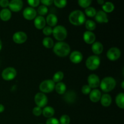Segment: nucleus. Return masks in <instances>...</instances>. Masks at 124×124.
<instances>
[{
	"label": "nucleus",
	"instance_id": "nucleus-1",
	"mask_svg": "<svg viewBox=\"0 0 124 124\" xmlns=\"http://www.w3.org/2000/svg\"><path fill=\"white\" fill-rule=\"evenodd\" d=\"M70 23L74 25H81L85 22V16L82 11L76 10L71 12L69 16Z\"/></svg>",
	"mask_w": 124,
	"mask_h": 124
},
{
	"label": "nucleus",
	"instance_id": "nucleus-2",
	"mask_svg": "<svg viewBox=\"0 0 124 124\" xmlns=\"http://www.w3.org/2000/svg\"><path fill=\"white\" fill-rule=\"evenodd\" d=\"M53 52L58 56L65 57L70 53V47L67 43L61 41L54 44Z\"/></svg>",
	"mask_w": 124,
	"mask_h": 124
},
{
	"label": "nucleus",
	"instance_id": "nucleus-3",
	"mask_svg": "<svg viewBox=\"0 0 124 124\" xmlns=\"http://www.w3.org/2000/svg\"><path fill=\"white\" fill-rule=\"evenodd\" d=\"M116 85V80L111 76H108L103 79L100 83V87L104 92H110L115 88Z\"/></svg>",
	"mask_w": 124,
	"mask_h": 124
},
{
	"label": "nucleus",
	"instance_id": "nucleus-4",
	"mask_svg": "<svg viewBox=\"0 0 124 124\" xmlns=\"http://www.w3.org/2000/svg\"><path fill=\"white\" fill-rule=\"evenodd\" d=\"M53 36L59 42L65 39L67 36V31L65 27L62 25H57L53 29Z\"/></svg>",
	"mask_w": 124,
	"mask_h": 124
},
{
	"label": "nucleus",
	"instance_id": "nucleus-5",
	"mask_svg": "<svg viewBox=\"0 0 124 124\" xmlns=\"http://www.w3.org/2000/svg\"><path fill=\"white\" fill-rule=\"evenodd\" d=\"M101 59L96 55H92L88 57L86 60L85 65L88 69L90 70H95L99 67Z\"/></svg>",
	"mask_w": 124,
	"mask_h": 124
},
{
	"label": "nucleus",
	"instance_id": "nucleus-6",
	"mask_svg": "<svg viewBox=\"0 0 124 124\" xmlns=\"http://www.w3.org/2000/svg\"><path fill=\"white\" fill-rule=\"evenodd\" d=\"M55 87V83L51 79L45 80L39 85V90L42 93H49L52 92Z\"/></svg>",
	"mask_w": 124,
	"mask_h": 124
},
{
	"label": "nucleus",
	"instance_id": "nucleus-7",
	"mask_svg": "<svg viewBox=\"0 0 124 124\" xmlns=\"http://www.w3.org/2000/svg\"><path fill=\"white\" fill-rule=\"evenodd\" d=\"M16 70L13 67H7L2 71L1 76L3 79L6 81H11L15 79L16 76Z\"/></svg>",
	"mask_w": 124,
	"mask_h": 124
},
{
	"label": "nucleus",
	"instance_id": "nucleus-8",
	"mask_svg": "<svg viewBox=\"0 0 124 124\" xmlns=\"http://www.w3.org/2000/svg\"><path fill=\"white\" fill-rule=\"evenodd\" d=\"M35 102L37 107L40 108L44 107L48 102V98L44 93L39 92L35 96Z\"/></svg>",
	"mask_w": 124,
	"mask_h": 124
},
{
	"label": "nucleus",
	"instance_id": "nucleus-9",
	"mask_svg": "<svg viewBox=\"0 0 124 124\" xmlns=\"http://www.w3.org/2000/svg\"><path fill=\"white\" fill-rule=\"evenodd\" d=\"M121 52L117 47H111L107 52V57L110 61H116L121 57Z\"/></svg>",
	"mask_w": 124,
	"mask_h": 124
},
{
	"label": "nucleus",
	"instance_id": "nucleus-10",
	"mask_svg": "<svg viewBox=\"0 0 124 124\" xmlns=\"http://www.w3.org/2000/svg\"><path fill=\"white\" fill-rule=\"evenodd\" d=\"M88 85L91 88H96L100 85V79L98 77V75L95 74H92L90 75L88 77Z\"/></svg>",
	"mask_w": 124,
	"mask_h": 124
},
{
	"label": "nucleus",
	"instance_id": "nucleus-11",
	"mask_svg": "<svg viewBox=\"0 0 124 124\" xmlns=\"http://www.w3.org/2000/svg\"><path fill=\"white\" fill-rule=\"evenodd\" d=\"M12 38H13V41L15 43L21 44L24 43L27 41V36L26 33L23 31H17L15 33Z\"/></svg>",
	"mask_w": 124,
	"mask_h": 124
},
{
	"label": "nucleus",
	"instance_id": "nucleus-12",
	"mask_svg": "<svg viewBox=\"0 0 124 124\" xmlns=\"http://www.w3.org/2000/svg\"><path fill=\"white\" fill-rule=\"evenodd\" d=\"M23 16L27 20H32L36 17V11L31 7H27L23 11Z\"/></svg>",
	"mask_w": 124,
	"mask_h": 124
},
{
	"label": "nucleus",
	"instance_id": "nucleus-13",
	"mask_svg": "<svg viewBox=\"0 0 124 124\" xmlns=\"http://www.w3.org/2000/svg\"><path fill=\"white\" fill-rule=\"evenodd\" d=\"M8 7L13 12H19L23 7V2L21 0H12L9 2Z\"/></svg>",
	"mask_w": 124,
	"mask_h": 124
},
{
	"label": "nucleus",
	"instance_id": "nucleus-14",
	"mask_svg": "<svg viewBox=\"0 0 124 124\" xmlns=\"http://www.w3.org/2000/svg\"><path fill=\"white\" fill-rule=\"evenodd\" d=\"M83 55L79 51H74L71 52L70 55V60L74 64H79L82 61Z\"/></svg>",
	"mask_w": 124,
	"mask_h": 124
},
{
	"label": "nucleus",
	"instance_id": "nucleus-15",
	"mask_svg": "<svg viewBox=\"0 0 124 124\" xmlns=\"http://www.w3.org/2000/svg\"><path fill=\"white\" fill-rule=\"evenodd\" d=\"M83 39L85 43L88 44H93L95 42L96 36L92 31H86L84 33Z\"/></svg>",
	"mask_w": 124,
	"mask_h": 124
},
{
	"label": "nucleus",
	"instance_id": "nucleus-16",
	"mask_svg": "<svg viewBox=\"0 0 124 124\" xmlns=\"http://www.w3.org/2000/svg\"><path fill=\"white\" fill-rule=\"evenodd\" d=\"M95 19L98 23H107L108 22L107 15L102 10H99L96 12Z\"/></svg>",
	"mask_w": 124,
	"mask_h": 124
},
{
	"label": "nucleus",
	"instance_id": "nucleus-17",
	"mask_svg": "<svg viewBox=\"0 0 124 124\" xmlns=\"http://www.w3.org/2000/svg\"><path fill=\"white\" fill-rule=\"evenodd\" d=\"M46 19L42 16H38L35 18L34 25L37 29H43L46 27Z\"/></svg>",
	"mask_w": 124,
	"mask_h": 124
},
{
	"label": "nucleus",
	"instance_id": "nucleus-18",
	"mask_svg": "<svg viewBox=\"0 0 124 124\" xmlns=\"http://www.w3.org/2000/svg\"><path fill=\"white\" fill-rule=\"evenodd\" d=\"M102 96L101 92L98 89H94L90 93V99L93 102H98Z\"/></svg>",
	"mask_w": 124,
	"mask_h": 124
},
{
	"label": "nucleus",
	"instance_id": "nucleus-19",
	"mask_svg": "<svg viewBox=\"0 0 124 124\" xmlns=\"http://www.w3.org/2000/svg\"><path fill=\"white\" fill-rule=\"evenodd\" d=\"M64 94L65 95L64 96V99L69 104H72L75 102L76 99V94L75 92L70 90Z\"/></svg>",
	"mask_w": 124,
	"mask_h": 124
},
{
	"label": "nucleus",
	"instance_id": "nucleus-20",
	"mask_svg": "<svg viewBox=\"0 0 124 124\" xmlns=\"http://www.w3.org/2000/svg\"><path fill=\"white\" fill-rule=\"evenodd\" d=\"M92 50L93 53H94L95 54H100L102 53L104 47H103V45L102 44L101 42H94L92 44Z\"/></svg>",
	"mask_w": 124,
	"mask_h": 124
},
{
	"label": "nucleus",
	"instance_id": "nucleus-21",
	"mask_svg": "<svg viewBox=\"0 0 124 124\" xmlns=\"http://www.w3.org/2000/svg\"><path fill=\"white\" fill-rule=\"evenodd\" d=\"M101 103L105 107H107L111 105L112 102V98L108 94H104L101 98Z\"/></svg>",
	"mask_w": 124,
	"mask_h": 124
},
{
	"label": "nucleus",
	"instance_id": "nucleus-22",
	"mask_svg": "<svg viewBox=\"0 0 124 124\" xmlns=\"http://www.w3.org/2000/svg\"><path fill=\"white\" fill-rule=\"evenodd\" d=\"M11 17H12V13L8 8H3L0 12V18L2 21H7L10 19Z\"/></svg>",
	"mask_w": 124,
	"mask_h": 124
},
{
	"label": "nucleus",
	"instance_id": "nucleus-23",
	"mask_svg": "<svg viewBox=\"0 0 124 124\" xmlns=\"http://www.w3.org/2000/svg\"><path fill=\"white\" fill-rule=\"evenodd\" d=\"M46 22L50 27H54L58 23V17L54 14H49L47 15L46 19Z\"/></svg>",
	"mask_w": 124,
	"mask_h": 124
},
{
	"label": "nucleus",
	"instance_id": "nucleus-24",
	"mask_svg": "<svg viewBox=\"0 0 124 124\" xmlns=\"http://www.w3.org/2000/svg\"><path fill=\"white\" fill-rule=\"evenodd\" d=\"M42 113L45 117L48 119L51 118V117H53V115H54V110L53 107L50 106L46 107L42 110Z\"/></svg>",
	"mask_w": 124,
	"mask_h": 124
},
{
	"label": "nucleus",
	"instance_id": "nucleus-25",
	"mask_svg": "<svg viewBox=\"0 0 124 124\" xmlns=\"http://www.w3.org/2000/svg\"><path fill=\"white\" fill-rule=\"evenodd\" d=\"M54 88L58 94H64L66 91V85L64 82H58L56 85H55Z\"/></svg>",
	"mask_w": 124,
	"mask_h": 124
},
{
	"label": "nucleus",
	"instance_id": "nucleus-26",
	"mask_svg": "<svg viewBox=\"0 0 124 124\" xmlns=\"http://www.w3.org/2000/svg\"><path fill=\"white\" fill-rule=\"evenodd\" d=\"M116 103L120 108H124V94L123 93H119L116 96Z\"/></svg>",
	"mask_w": 124,
	"mask_h": 124
},
{
	"label": "nucleus",
	"instance_id": "nucleus-27",
	"mask_svg": "<svg viewBox=\"0 0 124 124\" xmlns=\"http://www.w3.org/2000/svg\"><path fill=\"white\" fill-rule=\"evenodd\" d=\"M102 8L105 13H110L115 9V5L111 2H106L102 5Z\"/></svg>",
	"mask_w": 124,
	"mask_h": 124
},
{
	"label": "nucleus",
	"instance_id": "nucleus-28",
	"mask_svg": "<svg viewBox=\"0 0 124 124\" xmlns=\"http://www.w3.org/2000/svg\"><path fill=\"white\" fill-rule=\"evenodd\" d=\"M42 44L45 47L47 48H50L54 46V42L51 38L46 37L42 40Z\"/></svg>",
	"mask_w": 124,
	"mask_h": 124
},
{
	"label": "nucleus",
	"instance_id": "nucleus-29",
	"mask_svg": "<svg viewBox=\"0 0 124 124\" xmlns=\"http://www.w3.org/2000/svg\"><path fill=\"white\" fill-rule=\"evenodd\" d=\"M64 73H63L62 71H57L56 73H54V75H53V80L52 81L55 83V82H60L64 78Z\"/></svg>",
	"mask_w": 124,
	"mask_h": 124
},
{
	"label": "nucleus",
	"instance_id": "nucleus-30",
	"mask_svg": "<svg viewBox=\"0 0 124 124\" xmlns=\"http://www.w3.org/2000/svg\"><path fill=\"white\" fill-rule=\"evenodd\" d=\"M85 25L86 29L88 30V31H93V30H95L96 27L95 22L93 21L92 20H90V19L86 21L85 24Z\"/></svg>",
	"mask_w": 124,
	"mask_h": 124
},
{
	"label": "nucleus",
	"instance_id": "nucleus-31",
	"mask_svg": "<svg viewBox=\"0 0 124 124\" xmlns=\"http://www.w3.org/2000/svg\"><path fill=\"white\" fill-rule=\"evenodd\" d=\"M85 13L88 16L94 17L96 14V10L95 8L93 7H88L85 10Z\"/></svg>",
	"mask_w": 124,
	"mask_h": 124
},
{
	"label": "nucleus",
	"instance_id": "nucleus-32",
	"mask_svg": "<svg viewBox=\"0 0 124 124\" xmlns=\"http://www.w3.org/2000/svg\"><path fill=\"white\" fill-rule=\"evenodd\" d=\"M53 3L58 8H64L67 4V1L65 0H54Z\"/></svg>",
	"mask_w": 124,
	"mask_h": 124
},
{
	"label": "nucleus",
	"instance_id": "nucleus-33",
	"mask_svg": "<svg viewBox=\"0 0 124 124\" xmlns=\"http://www.w3.org/2000/svg\"><path fill=\"white\" fill-rule=\"evenodd\" d=\"M78 4L80 7L86 8L90 7L92 4V1L91 0H79Z\"/></svg>",
	"mask_w": 124,
	"mask_h": 124
},
{
	"label": "nucleus",
	"instance_id": "nucleus-34",
	"mask_svg": "<svg viewBox=\"0 0 124 124\" xmlns=\"http://www.w3.org/2000/svg\"><path fill=\"white\" fill-rule=\"evenodd\" d=\"M48 12V8L47 7V6H45L44 5L39 6L38 8V13L40 15L39 16H44Z\"/></svg>",
	"mask_w": 124,
	"mask_h": 124
},
{
	"label": "nucleus",
	"instance_id": "nucleus-35",
	"mask_svg": "<svg viewBox=\"0 0 124 124\" xmlns=\"http://www.w3.org/2000/svg\"><path fill=\"white\" fill-rule=\"evenodd\" d=\"M59 121L60 124H70V117L68 115H64L61 116Z\"/></svg>",
	"mask_w": 124,
	"mask_h": 124
},
{
	"label": "nucleus",
	"instance_id": "nucleus-36",
	"mask_svg": "<svg viewBox=\"0 0 124 124\" xmlns=\"http://www.w3.org/2000/svg\"><path fill=\"white\" fill-rule=\"evenodd\" d=\"M53 32V29L50 26H46L43 29V33L46 36H50Z\"/></svg>",
	"mask_w": 124,
	"mask_h": 124
},
{
	"label": "nucleus",
	"instance_id": "nucleus-37",
	"mask_svg": "<svg viewBox=\"0 0 124 124\" xmlns=\"http://www.w3.org/2000/svg\"><path fill=\"white\" fill-rule=\"evenodd\" d=\"M42 108L39 107H35V108H33L32 110L33 114L36 116H39L42 114Z\"/></svg>",
	"mask_w": 124,
	"mask_h": 124
},
{
	"label": "nucleus",
	"instance_id": "nucleus-38",
	"mask_svg": "<svg viewBox=\"0 0 124 124\" xmlns=\"http://www.w3.org/2000/svg\"><path fill=\"white\" fill-rule=\"evenodd\" d=\"M82 92L83 94H90L91 92V88L88 85H84L83 87H82Z\"/></svg>",
	"mask_w": 124,
	"mask_h": 124
},
{
	"label": "nucleus",
	"instance_id": "nucleus-39",
	"mask_svg": "<svg viewBox=\"0 0 124 124\" xmlns=\"http://www.w3.org/2000/svg\"><path fill=\"white\" fill-rule=\"evenodd\" d=\"M46 124H60L59 120L54 117H51L48 119L46 121Z\"/></svg>",
	"mask_w": 124,
	"mask_h": 124
},
{
	"label": "nucleus",
	"instance_id": "nucleus-40",
	"mask_svg": "<svg viewBox=\"0 0 124 124\" xmlns=\"http://www.w3.org/2000/svg\"><path fill=\"white\" fill-rule=\"evenodd\" d=\"M27 2L33 8V7H37L39 4L40 1H39V0H29V1H27Z\"/></svg>",
	"mask_w": 124,
	"mask_h": 124
},
{
	"label": "nucleus",
	"instance_id": "nucleus-41",
	"mask_svg": "<svg viewBox=\"0 0 124 124\" xmlns=\"http://www.w3.org/2000/svg\"><path fill=\"white\" fill-rule=\"evenodd\" d=\"M8 4H9V1L8 0H1L0 1V6L3 8H6V7H8Z\"/></svg>",
	"mask_w": 124,
	"mask_h": 124
},
{
	"label": "nucleus",
	"instance_id": "nucleus-42",
	"mask_svg": "<svg viewBox=\"0 0 124 124\" xmlns=\"http://www.w3.org/2000/svg\"><path fill=\"white\" fill-rule=\"evenodd\" d=\"M42 4H43L44 6H50L52 3L53 2V1L52 0H42V1H40Z\"/></svg>",
	"mask_w": 124,
	"mask_h": 124
},
{
	"label": "nucleus",
	"instance_id": "nucleus-43",
	"mask_svg": "<svg viewBox=\"0 0 124 124\" xmlns=\"http://www.w3.org/2000/svg\"><path fill=\"white\" fill-rule=\"evenodd\" d=\"M4 106L3 105H2V104H0V113L3 112L4 111Z\"/></svg>",
	"mask_w": 124,
	"mask_h": 124
},
{
	"label": "nucleus",
	"instance_id": "nucleus-44",
	"mask_svg": "<svg viewBox=\"0 0 124 124\" xmlns=\"http://www.w3.org/2000/svg\"><path fill=\"white\" fill-rule=\"evenodd\" d=\"M98 3L101 5H103L105 3V1H103V0H98Z\"/></svg>",
	"mask_w": 124,
	"mask_h": 124
},
{
	"label": "nucleus",
	"instance_id": "nucleus-45",
	"mask_svg": "<svg viewBox=\"0 0 124 124\" xmlns=\"http://www.w3.org/2000/svg\"><path fill=\"white\" fill-rule=\"evenodd\" d=\"M2 41H1V40L0 39V51L1 50V48H2Z\"/></svg>",
	"mask_w": 124,
	"mask_h": 124
},
{
	"label": "nucleus",
	"instance_id": "nucleus-46",
	"mask_svg": "<svg viewBox=\"0 0 124 124\" xmlns=\"http://www.w3.org/2000/svg\"><path fill=\"white\" fill-rule=\"evenodd\" d=\"M124 81H122V84H121V87H122V89H124Z\"/></svg>",
	"mask_w": 124,
	"mask_h": 124
},
{
	"label": "nucleus",
	"instance_id": "nucleus-47",
	"mask_svg": "<svg viewBox=\"0 0 124 124\" xmlns=\"http://www.w3.org/2000/svg\"></svg>",
	"mask_w": 124,
	"mask_h": 124
}]
</instances>
